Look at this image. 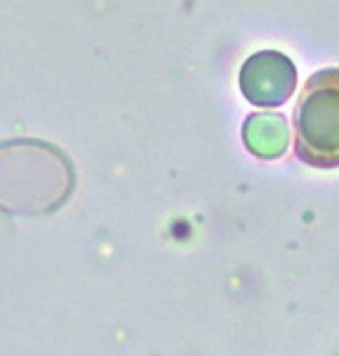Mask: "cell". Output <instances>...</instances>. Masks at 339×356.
Listing matches in <instances>:
<instances>
[{
	"label": "cell",
	"instance_id": "cell-3",
	"mask_svg": "<svg viewBox=\"0 0 339 356\" xmlns=\"http://www.w3.org/2000/svg\"><path fill=\"white\" fill-rule=\"evenodd\" d=\"M297 86V69L290 57L275 50L251 55L240 72V88L251 105L278 107L287 102Z\"/></svg>",
	"mask_w": 339,
	"mask_h": 356
},
{
	"label": "cell",
	"instance_id": "cell-2",
	"mask_svg": "<svg viewBox=\"0 0 339 356\" xmlns=\"http://www.w3.org/2000/svg\"><path fill=\"white\" fill-rule=\"evenodd\" d=\"M295 152L315 169L339 166V69H320L295 107Z\"/></svg>",
	"mask_w": 339,
	"mask_h": 356
},
{
	"label": "cell",
	"instance_id": "cell-1",
	"mask_svg": "<svg viewBox=\"0 0 339 356\" xmlns=\"http://www.w3.org/2000/svg\"><path fill=\"white\" fill-rule=\"evenodd\" d=\"M76 186L74 164L53 143L15 138L0 143V211L45 216L60 209Z\"/></svg>",
	"mask_w": 339,
	"mask_h": 356
},
{
	"label": "cell",
	"instance_id": "cell-4",
	"mask_svg": "<svg viewBox=\"0 0 339 356\" xmlns=\"http://www.w3.org/2000/svg\"><path fill=\"white\" fill-rule=\"evenodd\" d=\"M245 145L261 159H275L285 152L290 126L283 114H251L242 126Z\"/></svg>",
	"mask_w": 339,
	"mask_h": 356
}]
</instances>
